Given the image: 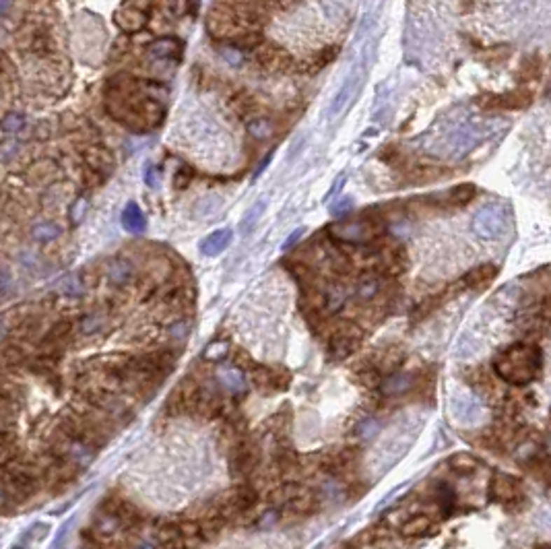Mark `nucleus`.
Wrapping results in <instances>:
<instances>
[{"label":"nucleus","instance_id":"nucleus-1","mask_svg":"<svg viewBox=\"0 0 551 549\" xmlns=\"http://www.w3.org/2000/svg\"><path fill=\"white\" fill-rule=\"evenodd\" d=\"M491 368L502 382L512 387H526L541 374L543 355L533 343H514L494 355Z\"/></svg>","mask_w":551,"mask_h":549},{"label":"nucleus","instance_id":"nucleus-2","mask_svg":"<svg viewBox=\"0 0 551 549\" xmlns=\"http://www.w3.org/2000/svg\"><path fill=\"white\" fill-rule=\"evenodd\" d=\"M41 483L40 471L32 469L21 461H11L2 469V508L8 512L11 506H19L38 494Z\"/></svg>","mask_w":551,"mask_h":549},{"label":"nucleus","instance_id":"nucleus-3","mask_svg":"<svg viewBox=\"0 0 551 549\" xmlns=\"http://www.w3.org/2000/svg\"><path fill=\"white\" fill-rule=\"evenodd\" d=\"M333 239L351 246H372L384 235V221L378 215H365L357 219L337 221L328 228Z\"/></svg>","mask_w":551,"mask_h":549},{"label":"nucleus","instance_id":"nucleus-4","mask_svg":"<svg viewBox=\"0 0 551 549\" xmlns=\"http://www.w3.org/2000/svg\"><path fill=\"white\" fill-rule=\"evenodd\" d=\"M535 93L529 87H516L506 93H483L477 97V106L485 112H512L526 110L533 104Z\"/></svg>","mask_w":551,"mask_h":549},{"label":"nucleus","instance_id":"nucleus-5","mask_svg":"<svg viewBox=\"0 0 551 549\" xmlns=\"http://www.w3.org/2000/svg\"><path fill=\"white\" fill-rule=\"evenodd\" d=\"M365 64H368V56H361V60L355 64L349 77L341 83V87L337 89V93L333 95V99L328 104V118H337L341 112H345L349 108V104L359 93L361 85L365 83Z\"/></svg>","mask_w":551,"mask_h":549},{"label":"nucleus","instance_id":"nucleus-6","mask_svg":"<svg viewBox=\"0 0 551 549\" xmlns=\"http://www.w3.org/2000/svg\"><path fill=\"white\" fill-rule=\"evenodd\" d=\"M228 463H230V473L234 477L252 475L256 471V467L260 465V446L254 440H250V438L239 440V442L230 446Z\"/></svg>","mask_w":551,"mask_h":549},{"label":"nucleus","instance_id":"nucleus-7","mask_svg":"<svg viewBox=\"0 0 551 549\" xmlns=\"http://www.w3.org/2000/svg\"><path fill=\"white\" fill-rule=\"evenodd\" d=\"M361 331L354 322H341L337 324L328 335V355L333 361H343L359 347Z\"/></svg>","mask_w":551,"mask_h":549},{"label":"nucleus","instance_id":"nucleus-8","mask_svg":"<svg viewBox=\"0 0 551 549\" xmlns=\"http://www.w3.org/2000/svg\"><path fill=\"white\" fill-rule=\"evenodd\" d=\"M250 380L260 392L275 394V392L289 389L291 372L287 368H283V366H260V363H256L250 370Z\"/></svg>","mask_w":551,"mask_h":549},{"label":"nucleus","instance_id":"nucleus-9","mask_svg":"<svg viewBox=\"0 0 551 549\" xmlns=\"http://www.w3.org/2000/svg\"><path fill=\"white\" fill-rule=\"evenodd\" d=\"M258 500H260V498H258V492L254 489V485H250V483H239V485H236V487H234L223 500H219V502H221L223 514H225V518H228V522H230V520H234V518H239V516L252 512V510L256 508Z\"/></svg>","mask_w":551,"mask_h":549},{"label":"nucleus","instance_id":"nucleus-10","mask_svg":"<svg viewBox=\"0 0 551 549\" xmlns=\"http://www.w3.org/2000/svg\"><path fill=\"white\" fill-rule=\"evenodd\" d=\"M99 510L106 512V514H110L112 518H116L122 531H137V529L143 524V514H141V510L137 508L132 502H128L126 498L116 496V494L106 496Z\"/></svg>","mask_w":551,"mask_h":549},{"label":"nucleus","instance_id":"nucleus-11","mask_svg":"<svg viewBox=\"0 0 551 549\" xmlns=\"http://www.w3.org/2000/svg\"><path fill=\"white\" fill-rule=\"evenodd\" d=\"M254 60L265 71H271V73H291L298 69V62L293 60V56L273 41H265L258 50H254Z\"/></svg>","mask_w":551,"mask_h":549},{"label":"nucleus","instance_id":"nucleus-12","mask_svg":"<svg viewBox=\"0 0 551 549\" xmlns=\"http://www.w3.org/2000/svg\"><path fill=\"white\" fill-rule=\"evenodd\" d=\"M508 225V215L504 213L502 207L498 204H491V207H485L483 211H479L473 219V232L483 237V239H496L504 234Z\"/></svg>","mask_w":551,"mask_h":549},{"label":"nucleus","instance_id":"nucleus-13","mask_svg":"<svg viewBox=\"0 0 551 549\" xmlns=\"http://www.w3.org/2000/svg\"><path fill=\"white\" fill-rule=\"evenodd\" d=\"M487 496H489V500H494L498 504L510 506V504L524 500V487H522L520 479L512 477L508 473H496L489 481Z\"/></svg>","mask_w":551,"mask_h":549},{"label":"nucleus","instance_id":"nucleus-14","mask_svg":"<svg viewBox=\"0 0 551 549\" xmlns=\"http://www.w3.org/2000/svg\"><path fill=\"white\" fill-rule=\"evenodd\" d=\"M75 337V322L69 320V318H62V320H56L41 337L40 341V352L48 353V355H54V357H60V353L64 352L71 341Z\"/></svg>","mask_w":551,"mask_h":549},{"label":"nucleus","instance_id":"nucleus-15","mask_svg":"<svg viewBox=\"0 0 551 549\" xmlns=\"http://www.w3.org/2000/svg\"><path fill=\"white\" fill-rule=\"evenodd\" d=\"M378 273L382 277H398L407 271L409 256L400 244H389L378 248Z\"/></svg>","mask_w":551,"mask_h":549},{"label":"nucleus","instance_id":"nucleus-16","mask_svg":"<svg viewBox=\"0 0 551 549\" xmlns=\"http://www.w3.org/2000/svg\"><path fill=\"white\" fill-rule=\"evenodd\" d=\"M475 196H477V186L471 182H463V184L450 188L446 195L426 198V204L435 207V209H463L475 200Z\"/></svg>","mask_w":551,"mask_h":549},{"label":"nucleus","instance_id":"nucleus-17","mask_svg":"<svg viewBox=\"0 0 551 549\" xmlns=\"http://www.w3.org/2000/svg\"><path fill=\"white\" fill-rule=\"evenodd\" d=\"M114 23L120 32L124 34H139L147 27L149 23V15L147 11H141V8H134L130 4H122L118 11L114 13Z\"/></svg>","mask_w":551,"mask_h":549},{"label":"nucleus","instance_id":"nucleus-18","mask_svg":"<svg viewBox=\"0 0 551 549\" xmlns=\"http://www.w3.org/2000/svg\"><path fill=\"white\" fill-rule=\"evenodd\" d=\"M500 273V267L494 265V263H483V265H477L469 269L467 273L461 277L459 285L461 289H471V291H477V289H485L487 285H491L496 281V277Z\"/></svg>","mask_w":551,"mask_h":549},{"label":"nucleus","instance_id":"nucleus-19","mask_svg":"<svg viewBox=\"0 0 551 549\" xmlns=\"http://www.w3.org/2000/svg\"><path fill=\"white\" fill-rule=\"evenodd\" d=\"M339 52H341L339 46H324V48L316 50L312 56H308L304 62H300L295 71H298V73H304V75H316V73H320L322 69H326L330 62H335L337 56H339Z\"/></svg>","mask_w":551,"mask_h":549},{"label":"nucleus","instance_id":"nucleus-20","mask_svg":"<svg viewBox=\"0 0 551 549\" xmlns=\"http://www.w3.org/2000/svg\"><path fill=\"white\" fill-rule=\"evenodd\" d=\"M83 159H85V165H87L89 174H93L95 178L106 176V174L112 169V163H114L112 153H110L106 147H102V145H91V147H87V149L83 151Z\"/></svg>","mask_w":551,"mask_h":549},{"label":"nucleus","instance_id":"nucleus-21","mask_svg":"<svg viewBox=\"0 0 551 549\" xmlns=\"http://www.w3.org/2000/svg\"><path fill=\"white\" fill-rule=\"evenodd\" d=\"M354 378L357 380V384H361V387L368 389V391L378 389V387H382V382H384V374H382V370L376 366V361H374L372 357L355 363Z\"/></svg>","mask_w":551,"mask_h":549},{"label":"nucleus","instance_id":"nucleus-22","mask_svg":"<svg viewBox=\"0 0 551 549\" xmlns=\"http://www.w3.org/2000/svg\"><path fill=\"white\" fill-rule=\"evenodd\" d=\"M452 169H448L446 165L440 163H415L413 167L407 169V178L413 184H426V182H433L440 180L444 176H450Z\"/></svg>","mask_w":551,"mask_h":549},{"label":"nucleus","instance_id":"nucleus-23","mask_svg":"<svg viewBox=\"0 0 551 549\" xmlns=\"http://www.w3.org/2000/svg\"><path fill=\"white\" fill-rule=\"evenodd\" d=\"M384 289V279L380 273H368L363 274L357 285H355V298L363 304L376 302V298L382 293Z\"/></svg>","mask_w":551,"mask_h":549},{"label":"nucleus","instance_id":"nucleus-24","mask_svg":"<svg viewBox=\"0 0 551 549\" xmlns=\"http://www.w3.org/2000/svg\"><path fill=\"white\" fill-rule=\"evenodd\" d=\"M158 549H188V541L182 535L180 524L176 522H163L155 535Z\"/></svg>","mask_w":551,"mask_h":549},{"label":"nucleus","instance_id":"nucleus-25","mask_svg":"<svg viewBox=\"0 0 551 549\" xmlns=\"http://www.w3.org/2000/svg\"><path fill=\"white\" fill-rule=\"evenodd\" d=\"M320 502H322V500L316 496L314 492L302 487V489L285 504V508L289 510L291 514H298V516H310V514H316V512L320 510Z\"/></svg>","mask_w":551,"mask_h":549},{"label":"nucleus","instance_id":"nucleus-26","mask_svg":"<svg viewBox=\"0 0 551 549\" xmlns=\"http://www.w3.org/2000/svg\"><path fill=\"white\" fill-rule=\"evenodd\" d=\"M151 58L158 60H180L182 56V41L178 38H161L155 39L149 48H147Z\"/></svg>","mask_w":551,"mask_h":549},{"label":"nucleus","instance_id":"nucleus-27","mask_svg":"<svg viewBox=\"0 0 551 549\" xmlns=\"http://www.w3.org/2000/svg\"><path fill=\"white\" fill-rule=\"evenodd\" d=\"M405 355L407 353H405V349L400 345H389L384 349H378V355H374L372 359L382 370V374H386V372L394 374L400 368V363L405 361Z\"/></svg>","mask_w":551,"mask_h":549},{"label":"nucleus","instance_id":"nucleus-28","mask_svg":"<svg viewBox=\"0 0 551 549\" xmlns=\"http://www.w3.org/2000/svg\"><path fill=\"white\" fill-rule=\"evenodd\" d=\"M275 469L281 475H287V473H293V471L300 469V457H298V452L293 450V446L289 442L279 440L275 450Z\"/></svg>","mask_w":551,"mask_h":549},{"label":"nucleus","instance_id":"nucleus-29","mask_svg":"<svg viewBox=\"0 0 551 549\" xmlns=\"http://www.w3.org/2000/svg\"><path fill=\"white\" fill-rule=\"evenodd\" d=\"M543 75V60L539 54H531L526 58H522L518 71H516V78L520 83V87L529 85V83H537Z\"/></svg>","mask_w":551,"mask_h":549},{"label":"nucleus","instance_id":"nucleus-30","mask_svg":"<svg viewBox=\"0 0 551 549\" xmlns=\"http://www.w3.org/2000/svg\"><path fill=\"white\" fill-rule=\"evenodd\" d=\"M232 237H234V234H232V230H228V228L215 230L213 234H209L200 242V252H202L204 256H217V254H221V252L232 244Z\"/></svg>","mask_w":551,"mask_h":549},{"label":"nucleus","instance_id":"nucleus-31","mask_svg":"<svg viewBox=\"0 0 551 549\" xmlns=\"http://www.w3.org/2000/svg\"><path fill=\"white\" fill-rule=\"evenodd\" d=\"M452 413H454V417H456L459 422L473 424V422H477L479 415H481V405H479V401L473 398V396H456V398L452 401Z\"/></svg>","mask_w":551,"mask_h":549},{"label":"nucleus","instance_id":"nucleus-32","mask_svg":"<svg viewBox=\"0 0 551 549\" xmlns=\"http://www.w3.org/2000/svg\"><path fill=\"white\" fill-rule=\"evenodd\" d=\"M415 387V380L411 374H405V372H394V374H389L380 387V392L384 396H400L405 392H409L411 389Z\"/></svg>","mask_w":551,"mask_h":549},{"label":"nucleus","instance_id":"nucleus-33","mask_svg":"<svg viewBox=\"0 0 551 549\" xmlns=\"http://www.w3.org/2000/svg\"><path fill=\"white\" fill-rule=\"evenodd\" d=\"M448 293H450V289H446V291H440V293H433V296H428L426 300H421L413 310H411V322L415 324V322H421V320H426V318H430L444 302H446V298H448Z\"/></svg>","mask_w":551,"mask_h":549},{"label":"nucleus","instance_id":"nucleus-34","mask_svg":"<svg viewBox=\"0 0 551 549\" xmlns=\"http://www.w3.org/2000/svg\"><path fill=\"white\" fill-rule=\"evenodd\" d=\"M433 531V520L428 514H415L400 524L403 537H426Z\"/></svg>","mask_w":551,"mask_h":549},{"label":"nucleus","instance_id":"nucleus-35","mask_svg":"<svg viewBox=\"0 0 551 549\" xmlns=\"http://www.w3.org/2000/svg\"><path fill=\"white\" fill-rule=\"evenodd\" d=\"M108 279H110V283L116 285V287L128 285V283L134 279V267H132V263L126 260V258L112 260L110 267H108Z\"/></svg>","mask_w":551,"mask_h":549},{"label":"nucleus","instance_id":"nucleus-36","mask_svg":"<svg viewBox=\"0 0 551 549\" xmlns=\"http://www.w3.org/2000/svg\"><path fill=\"white\" fill-rule=\"evenodd\" d=\"M122 225L124 230H128L130 234H141L147 228V219L145 213L141 211V207L137 202H128L126 209L122 211Z\"/></svg>","mask_w":551,"mask_h":549},{"label":"nucleus","instance_id":"nucleus-37","mask_svg":"<svg viewBox=\"0 0 551 549\" xmlns=\"http://www.w3.org/2000/svg\"><path fill=\"white\" fill-rule=\"evenodd\" d=\"M40 333H41L40 316L27 314V316H23V318L15 324V339H19V341H36Z\"/></svg>","mask_w":551,"mask_h":549},{"label":"nucleus","instance_id":"nucleus-38","mask_svg":"<svg viewBox=\"0 0 551 549\" xmlns=\"http://www.w3.org/2000/svg\"><path fill=\"white\" fill-rule=\"evenodd\" d=\"M2 359H4L6 368H21V366H27L29 355L25 353L23 345H19L17 341L11 343L8 339H4V343H2Z\"/></svg>","mask_w":551,"mask_h":549},{"label":"nucleus","instance_id":"nucleus-39","mask_svg":"<svg viewBox=\"0 0 551 549\" xmlns=\"http://www.w3.org/2000/svg\"><path fill=\"white\" fill-rule=\"evenodd\" d=\"M230 110L239 118L252 116L258 110V104L254 99V95L246 93V91H237L230 97Z\"/></svg>","mask_w":551,"mask_h":549},{"label":"nucleus","instance_id":"nucleus-40","mask_svg":"<svg viewBox=\"0 0 551 549\" xmlns=\"http://www.w3.org/2000/svg\"><path fill=\"white\" fill-rule=\"evenodd\" d=\"M448 467L452 473L461 475V477H469L475 471L479 469V461L473 457L471 452H454L448 459Z\"/></svg>","mask_w":551,"mask_h":549},{"label":"nucleus","instance_id":"nucleus-41","mask_svg":"<svg viewBox=\"0 0 551 549\" xmlns=\"http://www.w3.org/2000/svg\"><path fill=\"white\" fill-rule=\"evenodd\" d=\"M219 384H223L225 391H230L232 394L242 392L246 389V378H244V372L237 370L236 366H230V368H223L219 372Z\"/></svg>","mask_w":551,"mask_h":549},{"label":"nucleus","instance_id":"nucleus-42","mask_svg":"<svg viewBox=\"0 0 551 549\" xmlns=\"http://www.w3.org/2000/svg\"><path fill=\"white\" fill-rule=\"evenodd\" d=\"M347 302V293L341 285H328L324 287V310L326 314H337Z\"/></svg>","mask_w":551,"mask_h":549},{"label":"nucleus","instance_id":"nucleus-43","mask_svg":"<svg viewBox=\"0 0 551 549\" xmlns=\"http://www.w3.org/2000/svg\"><path fill=\"white\" fill-rule=\"evenodd\" d=\"M60 169L54 161H38L29 169V178L34 182H54L58 178Z\"/></svg>","mask_w":551,"mask_h":549},{"label":"nucleus","instance_id":"nucleus-44","mask_svg":"<svg viewBox=\"0 0 551 549\" xmlns=\"http://www.w3.org/2000/svg\"><path fill=\"white\" fill-rule=\"evenodd\" d=\"M190 130L195 134V139L200 143H207V141H213L217 137V124H213L209 118H197L193 124H190Z\"/></svg>","mask_w":551,"mask_h":549},{"label":"nucleus","instance_id":"nucleus-45","mask_svg":"<svg viewBox=\"0 0 551 549\" xmlns=\"http://www.w3.org/2000/svg\"><path fill=\"white\" fill-rule=\"evenodd\" d=\"M265 209H267V200H258V202H254V204L248 209V213L244 215V219H242V223H239L242 234H250V232L254 230V225L260 221Z\"/></svg>","mask_w":551,"mask_h":549},{"label":"nucleus","instance_id":"nucleus-46","mask_svg":"<svg viewBox=\"0 0 551 549\" xmlns=\"http://www.w3.org/2000/svg\"><path fill=\"white\" fill-rule=\"evenodd\" d=\"M60 232H62V230H60L56 223H52V221H41V223L32 228V237H34L36 242L48 244V242H54V239L60 235Z\"/></svg>","mask_w":551,"mask_h":549},{"label":"nucleus","instance_id":"nucleus-47","mask_svg":"<svg viewBox=\"0 0 551 549\" xmlns=\"http://www.w3.org/2000/svg\"><path fill=\"white\" fill-rule=\"evenodd\" d=\"M248 132L254 137V139H258V141H263V139H269L271 134H273V122L269 120V118H252V120H248Z\"/></svg>","mask_w":551,"mask_h":549},{"label":"nucleus","instance_id":"nucleus-48","mask_svg":"<svg viewBox=\"0 0 551 549\" xmlns=\"http://www.w3.org/2000/svg\"><path fill=\"white\" fill-rule=\"evenodd\" d=\"M25 128V116L19 112H8L2 118V132L4 134H17Z\"/></svg>","mask_w":551,"mask_h":549},{"label":"nucleus","instance_id":"nucleus-49","mask_svg":"<svg viewBox=\"0 0 551 549\" xmlns=\"http://www.w3.org/2000/svg\"><path fill=\"white\" fill-rule=\"evenodd\" d=\"M230 359H232V366H236L237 370H242V372H250L256 366L252 355L246 349H242V347H236L234 352H230Z\"/></svg>","mask_w":551,"mask_h":549},{"label":"nucleus","instance_id":"nucleus-50","mask_svg":"<svg viewBox=\"0 0 551 549\" xmlns=\"http://www.w3.org/2000/svg\"><path fill=\"white\" fill-rule=\"evenodd\" d=\"M193 180H195V167L188 165V163H182V165L178 167V172H176V176H174V186H176L178 190H184V188L190 186Z\"/></svg>","mask_w":551,"mask_h":549},{"label":"nucleus","instance_id":"nucleus-51","mask_svg":"<svg viewBox=\"0 0 551 549\" xmlns=\"http://www.w3.org/2000/svg\"><path fill=\"white\" fill-rule=\"evenodd\" d=\"M378 430H380V424H378L376 417H363L355 431H357V436H359L363 442H368V440H372V438L378 433Z\"/></svg>","mask_w":551,"mask_h":549},{"label":"nucleus","instance_id":"nucleus-52","mask_svg":"<svg viewBox=\"0 0 551 549\" xmlns=\"http://www.w3.org/2000/svg\"><path fill=\"white\" fill-rule=\"evenodd\" d=\"M219 54H221V58H223L228 64H232V67H239V64L244 62V52H242L239 48H236L234 43H230V41H228V46L219 48Z\"/></svg>","mask_w":551,"mask_h":549},{"label":"nucleus","instance_id":"nucleus-53","mask_svg":"<svg viewBox=\"0 0 551 549\" xmlns=\"http://www.w3.org/2000/svg\"><path fill=\"white\" fill-rule=\"evenodd\" d=\"M75 524V516H71L56 533L54 541H52V549H67V543H69V535H71V529Z\"/></svg>","mask_w":551,"mask_h":549},{"label":"nucleus","instance_id":"nucleus-54","mask_svg":"<svg viewBox=\"0 0 551 549\" xmlns=\"http://www.w3.org/2000/svg\"><path fill=\"white\" fill-rule=\"evenodd\" d=\"M438 504H440V508H442V512H444L446 516L452 512L454 494H452V489H450L448 485H440V487H438Z\"/></svg>","mask_w":551,"mask_h":549},{"label":"nucleus","instance_id":"nucleus-55","mask_svg":"<svg viewBox=\"0 0 551 549\" xmlns=\"http://www.w3.org/2000/svg\"><path fill=\"white\" fill-rule=\"evenodd\" d=\"M167 333H169V337H172L174 341L184 343V341L188 339V335H190V324H188L186 320H178V322H174V324L167 328Z\"/></svg>","mask_w":551,"mask_h":549},{"label":"nucleus","instance_id":"nucleus-56","mask_svg":"<svg viewBox=\"0 0 551 549\" xmlns=\"http://www.w3.org/2000/svg\"><path fill=\"white\" fill-rule=\"evenodd\" d=\"M102 316L99 314H91V316H85L83 320H81V333L83 335H95V333H99V328H102Z\"/></svg>","mask_w":551,"mask_h":549},{"label":"nucleus","instance_id":"nucleus-57","mask_svg":"<svg viewBox=\"0 0 551 549\" xmlns=\"http://www.w3.org/2000/svg\"><path fill=\"white\" fill-rule=\"evenodd\" d=\"M351 207H354V200H351L349 196H343L339 202H333L330 213H333V215H343V213L351 211Z\"/></svg>","mask_w":551,"mask_h":549},{"label":"nucleus","instance_id":"nucleus-58","mask_svg":"<svg viewBox=\"0 0 551 549\" xmlns=\"http://www.w3.org/2000/svg\"><path fill=\"white\" fill-rule=\"evenodd\" d=\"M62 291H64L67 296H81L83 285H81L79 279H67V281L62 283Z\"/></svg>","mask_w":551,"mask_h":549},{"label":"nucleus","instance_id":"nucleus-59","mask_svg":"<svg viewBox=\"0 0 551 549\" xmlns=\"http://www.w3.org/2000/svg\"><path fill=\"white\" fill-rule=\"evenodd\" d=\"M345 178H347V174L343 172V174H339L337 178H335V184L328 188V193H326V196H328V200L330 198H337V195L341 193V188H343V184H345Z\"/></svg>","mask_w":551,"mask_h":549},{"label":"nucleus","instance_id":"nucleus-60","mask_svg":"<svg viewBox=\"0 0 551 549\" xmlns=\"http://www.w3.org/2000/svg\"><path fill=\"white\" fill-rule=\"evenodd\" d=\"M167 4H169L172 13H174L176 17H182V15L186 13V4H188V0H167Z\"/></svg>","mask_w":551,"mask_h":549},{"label":"nucleus","instance_id":"nucleus-61","mask_svg":"<svg viewBox=\"0 0 551 549\" xmlns=\"http://www.w3.org/2000/svg\"><path fill=\"white\" fill-rule=\"evenodd\" d=\"M302 235H304V228H300V230H295L293 234L289 235L287 239H285V244H283V250H291L300 239H302Z\"/></svg>","mask_w":551,"mask_h":549},{"label":"nucleus","instance_id":"nucleus-62","mask_svg":"<svg viewBox=\"0 0 551 549\" xmlns=\"http://www.w3.org/2000/svg\"><path fill=\"white\" fill-rule=\"evenodd\" d=\"M145 178H147L145 182H147L149 186H153V188L158 186V174H155V167H153V165H149V167H147V174H145Z\"/></svg>","mask_w":551,"mask_h":549},{"label":"nucleus","instance_id":"nucleus-63","mask_svg":"<svg viewBox=\"0 0 551 549\" xmlns=\"http://www.w3.org/2000/svg\"><path fill=\"white\" fill-rule=\"evenodd\" d=\"M8 11V0H2V15H6Z\"/></svg>","mask_w":551,"mask_h":549},{"label":"nucleus","instance_id":"nucleus-64","mask_svg":"<svg viewBox=\"0 0 551 549\" xmlns=\"http://www.w3.org/2000/svg\"><path fill=\"white\" fill-rule=\"evenodd\" d=\"M535 549H551V543H545V545H537Z\"/></svg>","mask_w":551,"mask_h":549}]
</instances>
